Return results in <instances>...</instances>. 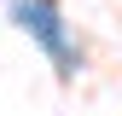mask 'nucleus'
I'll return each mask as SVG.
<instances>
[{"instance_id":"1","label":"nucleus","mask_w":122,"mask_h":116,"mask_svg":"<svg viewBox=\"0 0 122 116\" xmlns=\"http://www.w3.org/2000/svg\"><path fill=\"white\" fill-rule=\"evenodd\" d=\"M12 18H18L29 35L41 41L52 58H58V70H76V47H70V35H64V23H58V12H52V0H12Z\"/></svg>"}]
</instances>
